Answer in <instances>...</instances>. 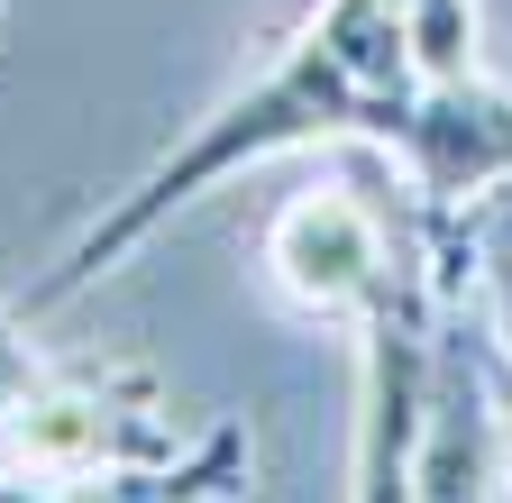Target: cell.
I'll use <instances>...</instances> for the list:
<instances>
[{"mask_svg": "<svg viewBox=\"0 0 512 503\" xmlns=\"http://www.w3.org/2000/svg\"><path fill=\"white\" fill-rule=\"evenodd\" d=\"M503 476H512L503 366H494L485 330L467 321V302H448L430 430H421V458H412V503H503Z\"/></svg>", "mask_w": 512, "mask_h": 503, "instance_id": "6", "label": "cell"}, {"mask_svg": "<svg viewBox=\"0 0 512 503\" xmlns=\"http://www.w3.org/2000/svg\"><path fill=\"white\" fill-rule=\"evenodd\" d=\"M0 412H10V403H0ZM0 503H110V494L55 485V476H28V467H10V458H0Z\"/></svg>", "mask_w": 512, "mask_h": 503, "instance_id": "8", "label": "cell"}, {"mask_svg": "<svg viewBox=\"0 0 512 503\" xmlns=\"http://www.w3.org/2000/svg\"><path fill=\"white\" fill-rule=\"evenodd\" d=\"M421 110V65H412V0H320V10L266 55V74H247L229 101H211L192 129L74 229V247L55 257V275L19 302V311H55L92 293L101 275H119L138 247L192 211L202 193H220L229 174L266 165V156H302V147H375L394 156L412 138Z\"/></svg>", "mask_w": 512, "mask_h": 503, "instance_id": "1", "label": "cell"}, {"mask_svg": "<svg viewBox=\"0 0 512 503\" xmlns=\"http://www.w3.org/2000/svg\"><path fill=\"white\" fill-rule=\"evenodd\" d=\"M37 366H46V357L28 348V311H10V302H0V403H10Z\"/></svg>", "mask_w": 512, "mask_h": 503, "instance_id": "7", "label": "cell"}, {"mask_svg": "<svg viewBox=\"0 0 512 503\" xmlns=\"http://www.w3.org/2000/svg\"><path fill=\"white\" fill-rule=\"evenodd\" d=\"M448 266L439 238L412 247V266L366 302L357 339V421H348V503H412V458L430 430L439 339H448Z\"/></svg>", "mask_w": 512, "mask_h": 503, "instance_id": "3", "label": "cell"}, {"mask_svg": "<svg viewBox=\"0 0 512 503\" xmlns=\"http://www.w3.org/2000/svg\"><path fill=\"white\" fill-rule=\"evenodd\" d=\"M384 165L403 174V193L421 202L430 229H458L476 202H494L503 183H512V83L494 65L421 83L412 138L384 156Z\"/></svg>", "mask_w": 512, "mask_h": 503, "instance_id": "5", "label": "cell"}, {"mask_svg": "<svg viewBox=\"0 0 512 503\" xmlns=\"http://www.w3.org/2000/svg\"><path fill=\"white\" fill-rule=\"evenodd\" d=\"M0 458L110 503H238L256 476L247 430L192 412L138 357L37 366L0 412Z\"/></svg>", "mask_w": 512, "mask_h": 503, "instance_id": "2", "label": "cell"}, {"mask_svg": "<svg viewBox=\"0 0 512 503\" xmlns=\"http://www.w3.org/2000/svg\"><path fill=\"white\" fill-rule=\"evenodd\" d=\"M503 403H512V385H503Z\"/></svg>", "mask_w": 512, "mask_h": 503, "instance_id": "9", "label": "cell"}, {"mask_svg": "<svg viewBox=\"0 0 512 503\" xmlns=\"http://www.w3.org/2000/svg\"><path fill=\"white\" fill-rule=\"evenodd\" d=\"M430 238L421 202H384L366 165H339L330 183H311V193H293L275 220H266V275L293 311H311V321L330 330H357L366 302L394 284L412 266V247Z\"/></svg>", "mask_w": 512, "mask_h": 503, "instance_id": "4", "label": "cell"}]
</instances>
